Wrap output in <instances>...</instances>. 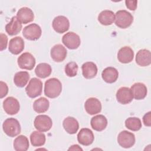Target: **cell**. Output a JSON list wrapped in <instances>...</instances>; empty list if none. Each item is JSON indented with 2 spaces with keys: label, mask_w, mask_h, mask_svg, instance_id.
I'll use <instances>...</instances> for the list:
<instances>
[{
  "label": "cell",
  "mask_w": 151,
  "mask_h": 151,
  "mask_svg": "<svg viewBox=\"0 0 151 151\" xmlns=\"http://www.w3.org/2000/svg\"><path fill=\"white\" fill-rule=\"evenodd\" d=\"M62 91V84L60 81L56 78L47 80L44 85V94L51 99L57 97Z\"/></svg>",
  "instance_id": "obj_1"
},
{
  "label": "cell",
  "mask_w": 151,
  "mask_h": 151,
  "mask_svg": "<svg viewBox=\"0 0 151 151\" xmlns=\"http://www.w3.org/2000/svg\"><path fill=\"white\" fill-rule=\"evenodd\" d=\"M4 133L8 136L13 137L21 133V126L19 122L14 118L6 119L2 124Z\"/></svg>",
  "instance_id": "obj_2"
},
{
  "label": "cell",
  "mask_w": 151,
  "mask_h": 151,
  "mask_svg": "<svg viewBox=\"0 0 151 151\" xmlns=\"http://www.w3.org/2000/svg\"><path fill=\"white\" fill-rule=\"evenodd\" d=\"M115 24L120 28H127L133 21V15L126 10H119L115 14Z\"/></svg>",
  "instance_id": "obj_3"
},
{
  "label": "cell",
  "mask_w": 151,
  "mask_h": 151,
  "mask_svg": "<svg viewBox=\"0 0 151 151\" xmlns=\"http://www.w3.org/2000/svg\"><path fill=\"white\" fill-rule=\"evenodd\" d=\"M42 90V83L37 78H32L25 88L27 94L30 98H35L41 94Z\"/></svg>",
  "instance_id": "obj_4"
},
{
  "label": "cell",
  "mask_w": 151,
  "mask_h": 151,
  "mask_svg": "<svg viewBox=\"0 0 151 151\" xmlns=\"http://www.w3.org/2000/svg\"><path fill=\"white\" fill-rule=\"evenodd\" d=\"M41 27L37 24H31L25 27L22 31V35L27 40L35 41L39 39L41 35Z\"/></svg>",
  "instance_id": "obj_5"
},
{
  "label": "cell",
  "mask_w": 151,
  "mask_h": 151,
  "mask_svg": "<svg viewBox=\"0 0 151 151\" xmlns=\"http://www.w3.org/2000/svg\"><path fill=\"white\" fill-rule=\"evenodd\" d=\"M34 125L38 131L45 132L48 131L52 127V122L51 119L47 115H38L35 118Z\"/></svg>",
  "instance_id": "obj_6"
},
{
  "label": "cell",
  "mask_w": 151,
  "mask_h": 151,
  "mask_svg": "<svg viewBox=\"0 0 151 151\" xmlns=\"http://www.w3.org/2000/svg\"><path fill=\"white\" fill-rule=\"evenodd\" d=\"M64 45L69 49H77L81 44L80 38L77 34L73 32H68L65 34L62 38Z\"/></svg>",
  "instance_id": "obj_7"
},
{
  "label": "cell",
  "mask_w": 151,
  "mask_h": 151,
  "mask_svg": "<svg viewBox=\"0 0 151 151\" xmlns=\"http://www.w3.org/2000/svg\"><path fill=\"white\" fill-rule=\"evenodd\" d=\"M117 142L122 147L130 148L135 143V136L131 132L123 130L118 134Z\"/></svg>",
  "instance_id": "obj_8"
},
{
  "label": "cell",
  "mask_w": 151,
  "mask_h": 151,
  "mask_svg": "<svg viewBox=\"0 0 151 151\" xmlns=\"http://www.w3.org/2000/svg\"><path fill=\"white\" fill-rule=\"evenodd\" d=\"M18 65L21 69L31 70L35 65V59L29 52L22 54L17 60Z\"/></svg>",
  "instance_id": "obj_9"
},
{
  "label": "cell",
  "mask_w": 151,
  "mask_h": 151,
  "mask_svg": "<svg viewBox=\"0 0 151 151\" xmlns=\"http://www.w3.org/2000/svg\"><path fill=\"white\" fill-rule=\"evenodd\" d=\"M52 25L54 31L60 34L66 32L70 27V22L68 18L63 15L55 17L52 21Z\"/></svg>",
  "instance_id": "obj_10"
},
{
  "label": "cell",
  "mask_w": 151,
  "mask_h": 151,
  "mask_svg": "<svg viewBox=\"0 0 151 151\" xmlns=\"http://www.w3.org/2000/svg\"><path fill=\"white\" fill-rule=\"evenodd\" d=\"M3 108L8 114L14 115L19 111L20 105L17 99L13 97H8L3 102Z\"/></svg>",
  "instance_id": "obj_11"
},
{
  "label": "cell",
  "mask_w": 151,
  "mask_h": 151,
  "mask_svg": "<svg viewBox=\"0 0 151 151\" xmlns=\"http://www.w3.org/2000/svg\"><path fill=\"white\" fill-rule=\"evenodd\" d=\"M94 136L93 132L88 128L81 129L77 134L79 143L83 146H89L93 142Z\"/></svg>",
  "instance_id": "obj_12"
},
{
  "label": "cell",
  "mask_w": 151,
  "mask_h": 151,
  "mask_svg": "<svg viewBox=\"0 0 151 151\" xmlns=\"http://www.w3.org/2000/svg\"><path fill=\"white\" fill-rule=\"evenodd\" d=\"M84 108L88 114L94 115L99 113L101 111V104L97 99L90 97L86 101Z\"/></svg>",
  "instance_id": "obj_13"
},
{
  "label": "cell",
  "mask_w": 151,
  "mask_h": 151,
  "mask_svg": "<svg viewBox=\"0 0 151 151\" xmlns=\"http://www.w3.org/2000/svg\"><path fill=\"white\" fill-rule=\"evenodd\" d=\"M67 51L66 48L61 44H57L51 49L50 55L52 59L57 63L63 61L67 57Z\"/></svg>",
  "instance_id": "obj_14"
},
{
  "label": "cell",
  "mask_w": 151,
  "mask_h": 151,
  "mask_svg": "<svg viewBox=\"0 0 151 151\" xmlns=\"http://www.w3.org/2000/svg\"><path fill=\"white\" fill-rule=\"evenodd\" d=\"M116 99L117 101L122 104L130 103L133 99L130 88L126 87H120L116 93Z\"/></svg>",
  "instance_id": "obj_15"
},
{
  "label": "cell",
  "mask_w": 151,
  "mask_h": 151,
  "mask_svg": "<svg viewBox=\"0 0 151 151\" xmlns=\"http://www.w3.org/2000/svg\"><path fill=\"white\" fill-rule=\"evenodd\" d=\"M17 18L21 24H25L34 20V14L30 8L28 7H22L18 11Z\"/></svg>",
  "instance_id": "obj_16"
},
{
  "label": "cell",
  "mask_w": 151,
  "mask_h": 151,
  "mask_svg": "<svg viewBox=\"0 0 151 151\" xmlns=\"http://www.w3.org/2000/svg\"><path fill=\"white\" fill-rule=\"evenodd\" d=\"M24 41L21 37H16L10 40L9 42V51L14 55H18L24 49Z\"/></svg>",
  "instance_id": "obj_17"
},
{
  "label": "cell",
  "mask_w": 151,
  "mask_h": 151,
  "mask_svg": "<svg viewBox=\"0 0 151 151\" xmlns=\"http://www.w3.org/2000/svg\"><path fill=\"white\" fill-rule=\"evenodd\" d=\"M133 57L134 52L133 50L128 46H124L121 48L117 53V59L122 63H129L133 60Z\"/></svg>",
  "instance_id": "obj_18"
},
{
  "label": "cell",
  "mask_w": 151,
  "mask_h": 151,
  "mask_svg": "<svg viewBox=\"0 0 151 151\" xmlns=\"http://www.w3.org/2000/svg\"><path fill=\"white\" fill-rule=\"evenodd\" d=\"M136 63L142 67L148 66L151 63V54L149 50H140L136 55Z\"/></svg>",
  "instance_id": "obj_19"
},
{
  "label": "cell",
  "mask_w": 151,
  "mask_h": 151,
  "mask_svg": "<svg viewBox=\"0 0 151 151\" xmlns=\"http://www.w3.org/2000/svg\"><path fill=\"white\" fill-rule=\"evenodd\" d=\"M130 90L133 98L136 100L143 99L147 93L146 86L142 83H134L132 86Z\"/></svg>",
  "instance_id": "obj_20"
},
{
  "label": "cell",
  "mask_w": 151,
  "mask_h": 151,
  "mask_svg": "<svg viewBox=\"0 0 151 151\" xmlns=\"http://www.w3.org/2000/svg\"><path fill=\"white\" fill-rule=\"evenodd\" d=\"M91 126L96 131L101 132L104 130L107 125V120L102 114H99L93 117L90 121Z\"/></svg>",
  "instance_id": "obj_21"
},
{
  "label": "cell",
  "mask_w": 151,
  "mask_h": 151,
  "mask_svg": "<svg viewBox=\"0 0 151 151\" xmlns=\"http://www.w3.org/2000/svg\"><path fill=\"white\" fill-rule=\"evenodd\" d=\"M83 76L87 79L94 78L97 73V67L93 62H86L81 66Z\"/></svg>",
  "instance_id": "obj_22"
},
{
  "label": "cell",
  "mask_w": 151,
  "mask_h": 151,
  "mask_svg": "<svg viewBox=\"0 0 151 151\" xmlns=\"http://www.w3.org/2000/svg\"><path fill=\"white\" fill-rule=\"evenodd\" d=\"M63 126L64 130L69 134H75L78 130L79 124L78 121L73 117H67L63 120Z\"/></svg>",
  "instance_id": "obj_23"
},
{
  "label": "cell",
  "mask_w": 151,
  "mask_h": 151,
  "mask_svg": "<svg viewBox=\"0 0 151 151\" xmlns=\"http://www.w3.org/2000/svg\"><path fill=\"white\" fill-rule=\"evenodd\" d=\"M21 29L22 24L18 21L17 17H13L5 26V31L9 35L18 34L21 31Z\"/></svg>",
  "instance_id": "obj_24"
},
{
  "label": "cell",
  "mask_w": 151,
  "mask_h": 151,
  "mask_svg": "<svg viewBox=\"0 0 151 151\" xmlns=\"http://www.w3.org/2000/svg\"><path fill=\"white\" fill-rule=\"evenodd\" d=\"M103 80L107 83H113L118 78V71L114 67H109L103 70L101 73Z\"/></svg>",
  "instance_id": "obj_25"
},
{
  "label": "cell",
  "mask_w": 151,
  "mask_h": 151,
  "mask_svg": "<svg viewBox=\"0 0 151 151\" xmlns=\"http://www.w3.org/2000/svg\"><path fill=\"white\" fill-rule=\"evenodd\" d=\"M115 19L114 13L110 10H104L98 16V21L103 25H110L113 23Z\"/></svg>",
  "instance_id": "obj_26"
},
{
  "label": "cell",
  "mask_w": 151,
  "mask_h": 151,
  "mask_svg": "<svg viewBox=\"0 0 151 151\" xmlns=\"http://www.w3.org/2000/svg\"><path fill=\"white\" fill-rule=\"evenodd\" d=\"M14 148L17 151H26L29 148L28 138L24 135H19L14 141Z\"/></svg>",
  "instance_id": "obj_27"
},
{
  "label": "cell",
  "mask_w": 151,
  "mask_h": 151,
  "mask_svg": "<svg viewBox=\"0 0 151 151\" xmlns=\"http://www.w3.org/2000/svg\"><path fill=\"white\" fill-rule=\"evenodd\" d=\"M50 106V102L45 97H40L35 100L33 104L34 111L38 113H42L47 111Z\"/></svg>",
  "instance_id": "obj_28"
},
{
  "label": "cell",
  "mask_w": 151,
  "mask_h": 151,
  "mask_svg": "<svg viewBox=\"0 0 151 151\" xmlns=\"http://www.w3.org/2000/svg\"><path fill=\"white\" fill-rule=\"evenodd\" d=\"M52 71L51 67L50 64L45 63H40L35 69V74L40 78H45L48 77Z\"/></svg>",
  "instance_id": "obj_29"
},
{
  "label": "cell",
  "mask_w": 151,
  "mask_h": 151,
  "mask_svg": "<svg viewBox=\"0 0 151 151\" xmlns=\"http://www.w3.org/2000/svg\"><path fill=\"white\" fill-rule=\"evenodd\" d=\"M29 74L27 71L17 72L14 77V82L18 87H24L29 79Z\"/></svg>",
  "instance_id": "obj_30"
},
{
  "label": "cell",
  "mask_w": 151,
  "mask_h": 151,
  "mask_svg": "<svg viewBox=\"0 0 151 151\" xmlns=\"http://www.w3.org/2000/svg\"><path fill=\"white\" fill-rule=\"evenodd\" d=\"M30 141L33 146H41L45 144V135L38 131H34L30 135Z\"/></svg>",
  "instance_id": "obj_31"
},
{
  "label": "cell",
  "mask_w": 151,
  "mask_h": 151,
  "mask_svg": "<svg viewBox=\"0 0 151 151\" xmlns=\"http://www.w3.org/2000/svg\"><path fill=\"white\" fill-rule=\"evenodd\" d=\"M125 126L130 130L138 131L142 127V122L139 118L129 117L125 121Z\"/></svg>",
  "instance_id": "obj_32"
},
{
  "label": "cell",
  "mask_w": 151,
  "mask_h": 151,
  "mask_svg": "<svg viewBox=\"0 0 151 151\" xmlns=\"http://www.w3.org/2000/svg\"><path fill=\"white\" fill-rule=\"evenodd\" d=\"M78 65L75 62H70L65 66V73L68 77H73L77 75L78 71Z\"/></svg>",
  "instance_id": "obj_33"
},
{
  "label": "cell",
  "mask_w": 151,
  "mask_h": 151,
  "mask_svg": "<svg viewBox=\"0 0 151 151\" xmlns=\"http://www.w3.org/2000/svg\"><path fill=\"white\" fill-rule=\"evenodd\" d=\"M7 42H8V37L7 36L1 33V51H3L4 50H5L7 46Z\"/></svg>",
  "instance_id": "obj_34"
},
{
  "label": "cell",
  "mask_w": 151,
  "mask_h": 151,
  "mask_svg": "<svg viewBox=\"0 0 151 151\" xmlns=\"http://www.w3.org/2000/svg\"><path fill=\"white\" fill-rule=\"evenodd\" d=\"M1 93H0V97L2 99L4 97L6 96L8 92V87L7 86V84L1 81Z\"/></svg>",
  "instance_id": "obj_35"
},
{
  "label": "cell",
  "mask_w": 151,
  "mask_h": 151,
  "mask_svg": "<svg viewBox=\"0 0 151 151\" xmlns=\"http://www.w3.org/2000/svg\"><path fill=\"white\" fill-rule=\"evenodd\" d=\"M125 4L126 7L132 11H134L137 8V1H126Z\"/></svg>",
  "instance_id": "obj_36"
},
{
  "label": "cell",
  "mask_w": 151,
  "mask_h": 151,
  "mask_svg": "<svg viewBox=\"0 0 151 151\" xmlns=\"http://www.w3.org/2000/svg\"><path fill=\"white\" fill-rule=\"evenodd\" d=\"M150 111H149L148 113H146L144 116L143 117V121L144 123V124L146 126L150 127L151 126V116H150Z\"/></svg>",
  "instance_id": "obj_37"
},
{
  "label": "cell",
  "mask_w": 151,
  "mask_h": 151,
  "mask_svg": "<svg viewBox=\"0 0 151 151\" xmlns=\"http://www.w3.org/2000/svg\"><path fill=\"white\" fill-rule=\"evenodd\" d=\"M83 150V149L79 147L78 145H73L71 146L69 149H68V150Z\"/></svg>",
  "instance_id": "obj_38"
}]
</instances>
